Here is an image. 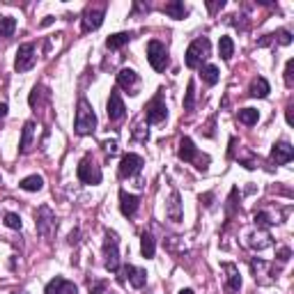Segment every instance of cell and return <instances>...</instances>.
<instances>
[{"instance_id":"obj_1","label":"cell","mask_w":294,"mask_h":294,"mask_svg":"<svg viewBox=\"0 0 294 294\" xmlns=\"http://www.w3.org/2000/svg\"><path fill=\"white\" fill-rule=\"evenodd\" d=\"M97 129V115H94L92 106L87 104V99H78L76 108V122H74V131L78 136H87Z\"/></svg>"},{"instance_id":"obj_2","label":"cell","mask_w":294,"mask_h":294,"mask_svg":"<svg viewBox=\"0 0 294 294\" xmlns=\"http://www.w3.org/2000/svg\"><path fill=\"white\" fill-rule=\"evenodd\" d=\"M209 51H212V44H209L207 37H198L196 42H191V46L186 49V67L189 69H198L202 67V60H207L209 58Z\"/></svg>"},{"instance_id":"obj_3","label":"cell","mask_w":294,"mask_h":294,"mask_svg":"<svg viewBox=\"0 0 294 294\" xmlns=\"http://www.w3.org/2000/svg\"><path fill=\"white\" fill-rule=\"evenodd\" d=\"M104 257H106V269L108 271H120V239L117 234L106 230V241H104Z\"/></svg>"},{"instance_id":"obj_4","label":"cell","mask_w":294,"mask_h":294,"mask_svg":"<svg viewBox=\"0 0 294 294\" xmlns=\"http://www.w3.org/2000/svg\"><path fill=\"white\" fill-rule=\"evenodd\" d=\"M35 228H37V232L42 234L44 239H51L55 232V214L53 209L49 207V205H42V207L37 209V214H35Z\"/></svg>"},{"instance_id":"obj_5","label":"cell","mask_w":294,"mask_h":294,"mask_svg":"<svg viewBox=\"0 0 294 294\" xmlns=\"http://www.w3.org/2000/svg\"><path fill=\"white\" fill-rule=\"evenodd\" d=\"M147 62L152 65L154 71H166L168 67V49L159 39H152L147 44Z\"/></svg>"},{"instance_id":"obj_6","label":"cell","mask_w":294,"mask_h":294,"mask_svg":"<svg viewBox=\"0 0 294 294\" xmlns=\"http://www.w3.org/2000/svg\"><path fill=\"white\" fill-rule=\"evenodd\" d=\"M35 62H37V51H35V44H21L17 49V60H14V69H17V74H26V71H30L35 67Z\"/></svg>"},{"instance_id":"obj_7","label":"cell","mask_w":294,"mask_h":294,"mask_svg":"<svg viewBox=\"0 0 294 294\" xmlns=\"http://www.w3.org/2000/svg\"><path fill=\"white\" fill-rule=\"evenodd\" d=\"M106 17V3H97V5H87L83 12V33H92L97 30Z\"/></svg>"},{"instance_id":"obj_8","label":"cell","mask_w":294,"mask_h":294,"mask_svg":"<svg viewBox=\"0 0 294 294\" xmlns=\"http://www.w3.org/2000/svg\"><path fill=\"white\" fill-rule=\"evenodd\" d=\"M76 175L83 184H92V186L101 184V177H104V175H101V168L92 161V157L81 159V164H78V168H76Z\"/></svg>"},{"instance_id":"obj_9","label":"cell","mask_w":294,"mask_h":294,"mask_svg":"<svg viewBox=\"0 0 294 294\" xmlns=\"http://www.w3.org/2000/svg\"><path fill=\"white\" fill-rule=\"evenodd\" d=\"M166 117H168V108H166V104H164V97L157 94V97L145 106V120H147V124H161Z\"/></svg>"},{"instance_id":"obj_10","label":"cell","mask_w":294,"mask_h":294,"mask_svg":"<svg viewBox=\"0 0 294 294\" xmlns=\"http://www.w3.org/2000/svg\"><path fill=\"white\" fill-rule=\"evenodd\" d=\"M140 168H142V157H140V154L129 152V154H124V157H122L117 173H120V177H124V180H126V177H133V175L140 173Z\"/></svg>"},{"instance_id":"obj_11","label":"cell","mask_w":294,"mask_h":294,"mask_svg":"<svg viewBox=\"0 0 294 294\" xmlns=\"http://www.w3.org/2000/svg\"><path fill=\"white\" fill-rule=\"evenodd\" d=\"M106 113H108V120L110 122H120L122 117L126 115V106H124V101H122V97H120V92H117V90H113V92H110Z\"/></svg>"},{"instance_id":"obj_12","label":"cell","mask_w":294,"mask_h":294,"mask_svg":"<svg viewBox=\"0 0 294 294\" xmlns=\"http://www.w3.org/2000/svg\"><path fill=\"white\" fill-rule=\"evenodd\" d=\"M35 131H37V122L28 120L21 129V140H19V154H28L35 147Z\"/></svg>"},{"instance_id":"obj_13","label":"cell","mask_w":294,"mask_h":294,"mask_svg":"<svg viewBox=\"0 0 294 294\" xmlns=\"http://www.w3.org/2000/svg\"><path fill=\"white\" fill-rule=\"evenodd\" d=\"M117 85L124 87V90H129V94H138L140 78H138V74L133 69L124 67V69H120V74H117Z\"/></svg>"},{"instance_id":"obj_14","label":"cell","mask_w":294,"mask_h":294,"mask_svg":"<svg viewBox=\"0 0 294 294\" xmlns=\"http://www.w3.org/2000/svg\"><path fill=\"white\" fill-rule=\"evenodd\" d=\"M166 216H168V221H173V223H180L182 216H184V209H182V200H180V193H177V191H173L168 202H166Z\"/></svg>"},{"instance_id":"obj_15","label":"cell","mask_w":294,"mask_h":294,"mask_svg":"<svg viewBox=\"0 0 294 294\" xmlns=\"http://www.w3.org/2000/svg\"><path fill=\"white\" fill-rule=\"evenodd\" d=\"M271 159L276 161L278 166L289 164V161L294 159V147L289 145V142H285V140L276 142V145H273V150H271Z\"/></svg>"},{"instance_id":"obj_16","label":"cell","mask_w":294,"mask_h":294,"mask_svg":"<svg viewBox=\"0 0 294 294\" xmlns=\"http://www.w3.org/2000/svg\"><path fill=\"white\" fill-rule=\"evenodd\" d=\"M138 205H140V198L133 196V193H126L124 189L120 191V212L124 216H133L138 212Z\"/></svg>"},{"instance_id":"obj_17","label":"cell","mask_w":294,"mask_h":294,"mask_svg":"<svg viewBox=\"0 0 294 294\" xmlns=\"http://www.w3.org/2000/svg\"><path fill=\"white\" fill-rule=\"evenodd\" d=\"M46 294H78V287L65 278H55L46 285Z\"/></svg>"},{"instance_id":"obj_18","label":"cell","mask_w":294,"mask_h":294,"mask_svg":"<svg viewBox=\"0 0 294 294\" xmlns=\"http://www.w3.org/2000/svg\"><path fill=\"white\" fill-rule=\"evenodd\" d=\"M122 273H124V278H129V283L133 285L136 289H140L142 285L147 283V271H145V269H138V267L126 264V267L122 269Z\"/></svg>"},{"instance_id":"obj_19","label":"cell","mask_w":294,"mask_h":294,"mask_svg":"<svg viewBox=\"0 0 294 294\" xmlns=\"http://www.w3.org/2000/svg\"><path fill=\"white\" fill-rule=\"evenodd\" d=\"M223 271L228 273V292L230 294H237L241 289V276H239V269L234 267V264H230V262H225L223 264Z\"/></svg>"},{"instance_id":"obj_20","label":"cell","mask_w":294,"mask_h":294,"mask_svg":"<svg viewBox=\"0 0 294 294\" xmlns=\"http://www.w3.org/2000/svg\"><path fill=\"white\" fill-rule=\"evenodd\" d=\"M269 92H271V85H269L267 78L257 76V78H253L251 81V87H248V94H251V97L264 99V97H269Z\"/></svg>"},{"instance_id":"obj_21","label":"cell","mask_w":294,"mask_h":294,"mask_svg":"<svg viewBox=\"0 0 294 294\" xmlns=\"http://www.w3.org/2000/svg\"><path fill=\"white\" fill-rule=\"evenodd\" d=\"M248 246L251 248H257V251H264V248H269L271 246V234L267 232V230H257V232L248 234Z\"/></svg>"},{"instance_id":"obj_22","label":"cell","mask_w":294,"mask_h":294,"mask_svg":"<svg viewBox=\"0 0 294 294\" xmlns=\"http://www.w3.org/2000/svg\"><path fill=\"white\" fill-rule=\"evenodd\" d=\"M177 154H180L182 161H196L198 150H196V145H193V140L184 136V138L180 140V150H177Z\"/></svg>"},{"instance_id":"obj_23","label":"cell","mask_w":294,"mask_h":294,"mask_svg":"<svg viewBox=\"0 0 294 294\" xmlns=\"http://www.w3.org/2000/svg\"><path fill=\"white\" fill-rule=\"evenodd\" d=\"M164 14H168L170 19H177V21H180V19H184L186 14H189V10L184 7L182 0H173V3H166L164 5Z\"/></svg>"},{"instance_id":"obj_24","label":"cell","mask_w":294,"mask_h":294,"mask_svg":"<svg viewBox=\"0 0 294 294\" xmlns=\"http://www.w3.org/2000/svg\"><path fill=\"white\" fill-rule=\"evenodd\" d=\"M140 251H142V257H147V260H152L154 253H157V244H154V237L150 232L140 234Z\"/></svg>"},{"instance_id":"obj_25","label":"cell","mask_w":294,"mask_h":294,"mask_svg":"<svg viewBox=\"0 0 294 294\" xmlns=\"http://www.w3.org/2000/svg\"><path fill=\"white\" fill-rule=\"evenodd\" d=\"M131 39H133V35L131 33H115V35H110V37L106 39V46H108L110 51H115V49H122L124 44H129Z\"/></svg>"},{"instance_id":"obj_26","label":"cell","mask_w":294,"mask_h":294,"mask_svg":"<svg viewBox=\"0 0 294 294\" xmlns=\"http://www.w3.org/2000/svg\"><path fill=\"white\" fill-rule=\"evenodd\" d=\"M19 186H21L23 191H42L44 189V177L42 175H28V177L21 180Z\"/></svg>"},{"instance_id":"obj_27","label":"cell","mask_w":294,"mask_h":294,"mask_svg":"<svg viewBox=\"0 0 294 294\" xmlns=\"http://www.w3.org/2000/svg\"><path fill=\"white\" fill-rule=\"evenodd\" d=\"M200 76H202V81L207 83V85H216L218 78H221V71H218L216 65H205L200 69Z\"/></svg>"},{"instance_id":"obj_28","label":"cell","mask_w":294,"mask_h":294,"mask_svg":"<svg viewBox=\"0 0 294 294\" xmlns=\"http://www.w3.org/2000/svg\"><path fill=\"white\" fill-rule=\"evenodd\" d=\"M237 120L246 126H253V124H257V120H260V113H257L255 108H241L239 113H237Z\"/></svg>"},{"instance_id":"obj_29","label":"cell","mask_w":294,"mask_h":294,"mask_svg":"<svg viewBox=\"0 0 294 294\" xmlns=\"http://www.w3.org/2000/svg\"><path fill=\"white\" fill-rule=\"evenodd\" d=\"M14 28H17V19L14 17H0V39L12 37Z\"/></svg>"},{"instance_id":"obj_30","label":"cell","mask_w":294,"mask_h":294,"mask_svg":"<svg viewBox=\"0 0 294 294\" xmlns=\"http://www.w3.org/2000/svg\"><path fill=\"white\" fill-rule=\"evenodd\" d=\"M218 53H221V58L223 60H230L234 53V42L232 37H221L218 39Z\"/></svg>"},{"instance_id":"obj_31","label":"cell","mask_w":294,"mask_h":294,"mask_svg":"<svg viewBox=\"0 0 294 294\" xmlns=\"http://www.w3.org/2000/svg\"><path fill=\"white\" fill-rule=\"evenodd\" d=\"M5 225L10 230H21V216H19V214H14V212H7L5 214Z\"/></svg>"},{"instance_id":"obj_32","label":"cell","mask_w":294,"mask_h":294,"mask_svg":"<svg viewBox=\"0 0 294 294\" xmlns=\"http://www.w3.org/2000/svg\"><path fill=\"white\" fill-rule=\"evenodd\" d=\"M193 104H196V85H193V81L189 83V87H186V97H184V108L191 110L193 108Z\"/></svg>"},{"instance_id":"obj_33","label":"cell","mask_w":294,"mask_h":294,"mask_svg":"<svg viewBox=\"0 0 294 294\" xmlns=\"http://www.w3.org/2000/svg\"><path fill=\"white\" fill-rule=\"evenodd\" d=\"M253 221H255V225H257V228H269V225H273L271 216H269L267 212H255Z\"/></svg>"},{"instance_id":"obj_34","label":"cell","mask_w":294,"mask_h":294,"mask_svg":"<svg viewBox=\"0 0 294 294\" xmlns=\"http://www.w3.org/2000/svg\"><path fill=\"white\" fill-rule=\"evenodd\" d=\"M273 37L278 39V44H283V46H289V44H292V33H289V30H278Z\"/></svg>"},{"instance_id":"obj_35","label":"cell","mask_w":294,"mask_h":294,"mask_svg":"<svg viewBox=\"0 0 294 294\" xmlns=\"http://www.w3.org/2000/svg\"><path fill=\"white\" fill-rule=\"evenodd\" d=\"M292 71H294V60H287V65H285V85H287V87H292V85H294Z\"/></svg>"},{"instance_id":"obj_36","label":"cell","mask_w":294,"mask_h":294,"mask_svg":"<svg viewBox=\"0 0 294 294\" xmlns=\"http://www.w3.org/2000/svg\"><path fill=\"white\" fill-rule=\"evenodd\" d=\"M39 97H42V87H35L33 92H30V99H28L30 108H37V106H39Z\"/></svg>"},{"instance_id":"obj_37","label":"cell","mask_w":294,"mask_h":294,"mask_svg":"<svg viewBox=\"0 0 294 294\" xmlns=\"http://www.w3.org/2000/svg\"><path fill=\"white\" fill-rule=\"evenodd\" d=\"M106 283H90V294H104Z\"/></svg>"},{"instance_id":"obj_38","label":"cell","mask_w":294,"mask_h":294,"mask_svg":"<svg viewBox=\"0 0 294 294\" xmlns=\"http://www.w3.org/2000/svg\"><path fill=\"white\" fill-rule=\"evenodd\" d=\"M289 257H292V251H289V248H280V251H278V260L280 262H287Z\"/></svg>"},{"instance_id":"obj_39","label":"cell","mask_w":294,"mask_h":294,"mask_svg":"<svg viewBox=\"0 0 294 294\" xmlns=\"http://www.w3.org/2000/svg\"><path fill=\"white\" fill-rule=\"evenodd\" d=\"M104 147H106V152H108V154H115V152H117V142H115V140L104 142Z\"/></svg>"},{"instance_id":"obj_40","label":"cell","mask_w":294,"mask_h":294,"mask_svg":"<svg viewBox=\"0 0 294 294\" xmlns=\"http://www.w3.org/2000/svg\"><path fill=\"white\" fill-rule=\"evenodd\" d=\"M223 5H225L223 0H221V3H207V10H209V12H216V10H221Z\"/></svg>"},{"instance_id":"obj_41","label":"cell","mask_w":294,"mask_h":294,"mask_svg":"<svg viewBox=\"0 0 294 294\" xmlns=\"http://www.w3.org/2000/svg\"><path fill=\"white\" fill-rule=\"evenodd\" d=\"M212 193H205V196H200V202H205V207H209V205H212Z\"/></svg>"},{"instance_id":"obj_42","label":"cell","mask_w":294,"mask_h":294,"mask_svg":"<svg viewBox=\"0 0 294 294\" xmlns=\"http://www.w3.org/2000/svg\"><path fill=\"white\" fill-rule=\"evenodd\" d=\"M5 115H7V104H3V101H0V120H3Z\"/></svg>"},{"instance_id":"obj_43","label":"cell","mask_w":294,"mask_h":294,"mask_svg":"<svg viewBox=\"0 0 294 294\" xmlns=\"http://www.w3.org/2000/svg\"><path fill=\"white\" fill-rule=\"evenodd\" d=\"M292 106H289V108H287V122H289V124H294V117H292Z\"/></svg>"},{"instance_id":"obj_44","label":"cell","mask_w":294,"mask_h":294,"mask_svg":"<svg viewBox=\"0 0 294 294\" xmlns=\"http://www.w3.org/2000/svg\"><path fill=\"white\" fill-rule=\"evenodd\" d=\"M51 23H53V17H46V19L42 21V26H51Z\"/></svg>"},{"instance_id":"obj_45","label":"cell","mask_w":294,"mask_h":294,"mask_svg":"<svg viewBox=\"0 0 294 294\" xmlns=\"http://www.w3.org/2000/svg\"><path fill=\"white\" fill-rule=\"evenodd\" d=\"M180 294H193V289H182Z\"/></svg>"},{"instance_id":"obj_46","label":"cell","mask_w":294,"mask_h":294,"mask_svg":"<svg viewBox=\"0 0 294 294\" xmlns=\"http://www.w3.org/2000/svg\"><path fill=\"white\" fill-rule=\"evenodd\" d=\"M12 294H26V292H12Z\"/></svg>"}]
</instances>
